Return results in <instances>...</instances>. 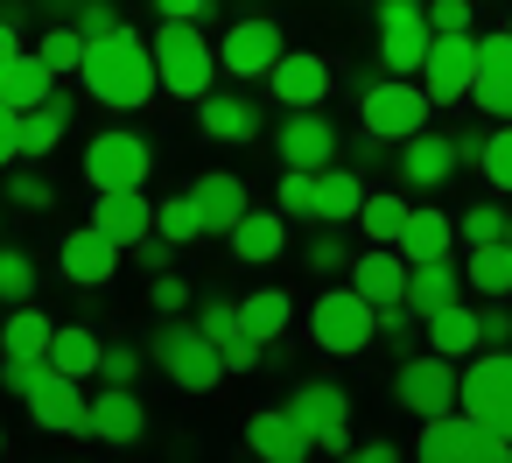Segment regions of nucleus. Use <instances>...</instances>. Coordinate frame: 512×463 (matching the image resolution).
Instances as JSON below:
<instances>
[{"mask_svg":"<svg viewBox=\"0 0 512 463\" xmlns=\"http://www.w3.org/2000/svg\"><path fill=\"white\" fill-rule=\"evenodd\" d=\"M92 225H99L106 239H120V246H141V239L155 232V204H148L141 190H99Z\"/></svg>","mask_w":512,"mask_h":463,"instance_id":"4be33fe9","label":"nucleus"},{"mask_svg":"<svg viewBox=\"0 0 512 463\" xmlns=\"http://www.w3.org/2000/svg\"><path fill=\"white\" fill-rule=\"evenodd\" d=\"M505 239H512V225H505Z\"/></svg>","mask_w":512,"mask_h":463,"instance_id":"e2e57ef3","label":"nucleus"},{"mask_svg":"<svg viewBox=\"0 0 512 463\" xmlns=\"http://www.w3.org/2000/svg\"><path fill=\"white\" fill-rule=\"evenodd\" d=\"M50 92H57V71L43 64V50H36V57L22 50V57L8 64V71H0V99H8L15 113H29V106H43Z\"/></svg>","mask_w":512,"mask_h":463,"instance_id":"c756f323","label":"nucleus"},{"mask_svg":"<svg viewBox=\"0 0 512 463\" xmlns=\"http://www.w3.org/2000/svg\"><path fill=\"white\" fill-rule=\"evenodd\" d=\"M470 22H477L470 0H428V29L435 36H470Z\"/></svg>","mask_w":512,"mask_h":463,"instance_id":"a18cd8bd","label":"nucleus"},{"mask_svg":"<svg viewBox=\"0 0 512 463\" xmlns=\"http://www.w3.org/2000/svg\"><path fill=\"white\" fill-rule=\"evenodd\" d=\"M477 169L491 176V190H512V120H498V134L484 141V162Z\"/></svg>","mask_w":512,"mask_h":463,"instance_id":"a19ab883","label":"nucleus"},{"mask_svg":"<svg viewBox=\"0 0 512 463\" xmlns=\"http://www.w3.org/2000/svg\"><path fill=\"white\" fill-rule=\"evenodd\" d=\"M484 344H512V316L505 309H484Z\"/></svg>","mask_w":512,"mask_h":463,"instance_id":"bf43d9fd","label":"nucleus"},{"mask_svg":"<svg viewBox=\"0 0 512 463\" xmlns=\"http://www.w3.org/2000/svg\"><path fill=\"white\" fill-rule=\"evenodd\" d=\"M22 57V29H15V15H0V71H8Z\"/></svg>","mask_w":512,"mask_h":463,"instance_id":"13d9d810","label":"nucleus"},{"mask_svg":"<svg viewBox=\"0 0 512 463\" xmlns=\"http://www.w3.org/2000/svg\"><path fill=\"white\" fill-rule=\"evenodd\" d=\"M99 358H106V344H99L85 323H57V337H50V365H57V372L92 379V372H99Z\"/></svg>","mask_w":512,"mask_h":463,"instance_id":"72a5a7b5","label":"nucleus"},{"mask_svg":"<svg viewBox=\"0 0 512 463\" xmlns=\"http://www.w3.org/2000/svg\"><path fill=\"white\" fill-rule=\"evenodd\" d=\"M428 50H435L428 0H379V64L393 78H421Z\"/></svg>","mask_w":512,"mask_h":463,"instance_id":"0eeeda50","label":"nucleus"},{"mask_svg":"<svg viewBox=\"0 0 512 463\" xmlns=\"http://www.w3.org/2000/svg\"><path fill=\"white\" fill-rule=\"evenodd\" d=\"M148 169H155V148L141 141V134H99L92 148H85V183L92 190H141L148 183Z\"/></svg>","mask_w":512,"mask_h":463,"instance_id":"9d476101","label":"nucleus"},{"mask_svg":"<svg viewBox=\"0 0 512 463\" xmlns=\"http://www.w3.org/2000/svg\"><path fill=\"white\" fill-rule=\"evenodd\" d=\"M351 456H358V463H393V442H358Z\"/></svg>","mask_w":512,"mask_h":463,"instance_id":"680f3d73","label":"nucleus"},{"mask_svg":"<svg viewBox=\"0 0 512 463\" xmlns=\"http://www.w3.org/2000/svg\"><path fill=\"white\" fill-rule=\"evenodd\" d=\"M141 428H148L141 393H134V386H99V400H92V435L127 449V442H141Z\"/></svg>","mask_w":512,"mask_h":463,"instance_id":"b1692460","label":"nucleus"},{"mask_svg":"<svg viewBox=\"0 0 512 463\" xmlns=\"http://www.w3.org/2000/svg\"><path fill=\"white\" fill-rule=\"evenodd\" d=\"M421 330H428V351H442V358H470V351L484 344V316H477V309H463V302H449V309L421 316Z\"/></svg>","mask_w":512,"mask_h":463,"instance_id":"bb28decb","label":"nucleus"},{"mask_svg":"<svg viewBox=\"0 0 512 463\" xmlns=\"http://www.w3.org/2000/svg\"><path fill=\"white\" fill-rule=\"evenodd\" d=\"M421 85L435 106H463L470 85H477V36H435L428 64H421Z\"/></svg>","mask_w":512,"mask_h":463,"instance_id":"ddd939ff","label":"nucleus"},{"mask_svg":"<svg viewBox=\"0 0 512 463\" xmlns=\"http://www.w3.org/2000/svg\"><path fill=\"white\" fill-rule=\"evenodd\" d=\"M197 127H204L211 141L246 148V141L260 134V106H253L246 92H204V99H197Z\"/></svg>","mask_w":512,"mask_h":463,"instance_id":"412c9836","label":"nucleus"},{"mask_svg":"<svg viewBox=\"0 0 512 463\" xmlns=\"http://www.w3.org/2000/svg\"><path fill=\"white\" fill-rule=\"evenodd\" d=\"M407 211H414V204H400V197H386V190H379V197H365L358 225H365V239H372V246H400V232H407Z\"/></svg>","mask_w":512,"mask_h":463,"instance_id":"4c0bfd02","label":"nucleus"},{"mask_svg":"<svg viewBox=\"0 0 512 463\" xmlns=\"http://www.w3.org/2000/svg\"><path fill=\"white\" fill-rule=\"evenodd\" d=\"M512 456V435L477 421L470 407H449L421 428V463H505Z\"/></svg>","mask_w":512,"mask_h":463,"instance_id":"7ed1b4c3","label":"nucleus"},{"mask_svg":"<svg viewBox=\"0 0 512 463\" xmlns=\"http://www.w3.org/2000/svg\"><path fill=\"white\" fill-rule=\"evenodd\" d=\"M393 393H400V407H407V414L435 421V414L463 407V372H456V358H442V351H428V358H400Z\"/></svg>","mask_w":512,"mask_h":463,"instance_id":"6e6552de","label":"nucleus"},{"mask_svg":"<svg viewBox=\"0 0 512 463\" xmlns=\"http://www.w3.org/2000/svg\"><path fill=\"white\" fill-rule=\"evenodd\" d=\"M155 365L183 386V393H211L232 365H225V344L204 330V323H162L155 330Z\"/></svg>","mask_w":512,"mask_h":463,"instance_id":"f03ea898","label":"nucleus"},{"mask_svg":"<svg viewBox=\"0 0 512 463\" xmlns=\"http://www.w3.org/2000/svg\"><path fill=\"white\" fill-rule=\"evenodd\" d=\"M85 92L99 99V106H113V113H134V106H148L155 99V85H162V71H155V50L134 36V29H113V36H92V50H85Z\"/></svg>","mask_w":512,"mask_h":463,"instance_id":"f257e3e1","label":"nucleus"},{"mask_svg":"<svg viewBox=\"0 0 512 463\" xmlns=\"http://www.w3.org/2000/svg\"><path fill=\"white\" fill-rule=\"evenodd\" d=\"M428 85H407V78H365V92H358V113H365V134H379V141H414L421 127H428Z\"/></svg>","mask_w":512,"mask_h":463,"instance_id":"423d86ee","label":"nucleus"},{"mask_svg":"<svg viewBox=\"0 0 512 463\" xmlns=\"http://www.w3.org/2000/svg\"><path fill=\"white\" fill-rule=\"evenodd\" d=\"M155 8H162V22H204L218 0H155Z\"/></svg>","mask_w":512,"mask_h":463,"instance_id":"4d7b16f0","label":"nucleus"},{"mask_svg":"<svg viewBox=\"0 0 512 463\" xmlns=\"http://www.w3.org/2000/svg\"><path fill=\"white\" fill-rule=\"evenodd\" d=\"M155 232H162V239H176V246L204 239V211H197V190H183V197H162V204H155Z\"/></svg>","mask_w":512,"mask_h":463,"instance_id":"e433bc0d","label":"nucleus"},{"mask_svg":"<svg viewBox=\"0 0 512 463\" xmlns=\"http://www.w3.org/2000/svg\"><path fill=\"white\" fill-rule=\"evenodd\" d=\"M309 337H316V351L351 358V351H365L379 337V302L358 295V288H323L316 309H309Z\"/></svg>","mask_w":512,"mask_h":463,"instance_id":"20e7f679","label":"nucleus"},{"mask_svg":"<svg viewBox=\"0 0 512 463\" xmlns=\"http://www.w3.org/2000/svg\"><path fill=\"white\" fill-rule=\"evenodd\" d=\"M155 71H162V92L204 99L211 92V71H225V64L211 57V43L197 36V22H162L155 29Z\"/></svg>","mask_w":512,"mask_h":463,"instance_id":"39448f33","label":"nucleus"},{"mask_svg":"<svg viewBox=\"0 0 512 463\" xmlns=\"http://www.w3.org/2000/svg\"><path fill=\"white\" fill-rule=\"evenodd\" d=\"M505 225H512V211H498V204H470V211H463V239H470V246L505 239Z\"/></svg>","mask_w":512,"mask_h":463,"instance_id":"c03bdc74","label":"nucleus"},{"mask_svg":"<svg viewBox=\"0 0 512 463\" xmlns=\"http://www.w3.org/2000/svg\"><path fill=\"white\" fill-rule=\"evenodd\" d=\"M309 267H316V274H337V267H351V246L323 225V232H316V246H309Z\"/></svg>","mask_w":512,"mask_h":463,"instance_id":"09e8293b","label":"nucleus"},{"mask_svg":"<svg viewBox=\"0 0 512 463\" xmlns=\"http://www.w3.org/2000/svg\"><path fill=\"white\" fill-rule=\"evenodd\" d=\"M15 155H22V113H15L8 99H0V169H8Z\"/></svg>","mask_w":512,"mask_h":463,"instance_id":"5fc2aeb1","label":"nucleus"},{"mask_svg":"<svg viewBox=\"0 0 512 463\" xmlns=\"http://www.w3.org/2000/svg\"><path fill=\"white\" fill-rule=\"evenodd\" d=\"M288 57V43H281V22H232L225 29V43H218V64L232 71V78H267L274 64Z\"/></svg>","mask_w":512,"mask_h":463,"instance_id":"4468645a","label":"nucleus"},{"mask_svg":"<svg viewBox=\"0 0 512 463\" xmlns=\"http://www.w3.org/2000/svg\"><path fill=\"white\" fill-rule=\"evenodd\" d=\"M8 204H22V211H50V204H57V190H50V176L15 169V176H8Z\"/></svg>","mask_w":512,"mask_h":463,"instance_id":"79ce46f5","label":"nucleus"},{"mask_svg":"<svg viewBox=\"0 0 512 463\" xmlns=\"http://www.w3.org/2000/svg\"><path fill=\"white\" fill-rule=\"evenodd\" d=\"M505 29H512V22H505Z\"/></svg>","mask_w":512,"mask_h":463,"instance_id":"0e129e2a","label":"nucleus"},{"mask_svg":"<svg viewBox=\"0 0 512 463\" xmlns=\"http://www.w3.org/2000/svg\"><path fill=\"white\" fill-rule=\"evenodd\" d=\"M260 351H267V344H260V337H246V330H239V337H232V344H225V365H232V372H253V365H260Z\"/></svg>","mask_w":512,"mask_h":463,"instance_id":"6e6d98bb","label":"nucleus"},{"mask_svg":"<svg viewBox=\"0 0 512 463\" xmlns=\"http://www.w3.org/2000/svg\"><path fill=\"white\" fill-rule=\"evenodd\" d=\"M274 148H281V162L288 169H330L337 162V127L323 120V106H302V113H288L281 120V134H274Z\"/></svg>","mask_w":512,"mask_h":463,"instance_id":"2eb2a0df","label":"nucleus"},{"mask_svg":"<svg viewBox=\"0 0 512 463\" xmlns=\"http://www.w3.org/2000/svg\"><path fill=\"white\" fill-rule=\"evenodd\" d=\"M148 302H155V309H162V316H183V309H190V281H183V274H169V267H162V274H155V281H148Z\"/></svg>","mask_w":512,"mask_h":463,"instance_id":"49530a36","label":"nucleus"},{"mask_svg":"<svg viewBox=\"0 0 512 463\" xmlns=\"http://www.w3.org/2000/svg\"><path fill=\"white\" fill-rule=\"evenodd\" d=\"M246 442H253V456H267V463H302L316 442H309V428L288 414V407H260L253 421H246Z\"/></svg>","mask_w":512,"mask_h":463,"instance_id":"aec40b11","label":"nucleus"},{"mask_svg":"<svg viewBox=\"0 0 512 463\" xmlns=\"http://www.w3.org/2000/svg\"><path fill=\"white\" fill-rule=\"evenodd\" d=\"M463 274H470V288H477V295H491V302H498V295H512V239L470 246V267H463Z\"/></svg>","mask_w":512,"mask_h":463,"instance_id":"c9c22d12","label":"nucleus"},{"mask_svg":"<svg viewBox=\"0 0 512 463\" xmlns=\"http://www.w3.org/2000/svg\"><path fill=\"white\" fill-rule=\"evenodd\" d=\"M85 50H92V36L71 22V29H43V64L57 71V78H78L85 71Z\"/></svg>","mask_w":512,"mask_h":463,"instance_id":"58836bf2","label":"nucleus"},{"mask_svg":"<svg viewBox=\"0 0 512 463\" xmlns=\"http://www.w3.org/2000/svg\"><path fill=\"white\" fill-rule=\"evenodd\" d=\"M99 379H106V386H134V379H141V351H134V344H106Z\"/></svg>","mask_w":512,"mask_h":463,"instance_id":"de8ad7c7","label":"nucleus"},{"mask_svg":"<svg viewBox=\"0 0 512 463\" xmlns=\"http://www.w3.org/2000/svg\"><path fill=\"white\" fill-rule=\"evenodd\" d=\"M43 372H50V358H8V372H0V386H8V393H22V400H29Z\"/></svg>","mask_w":512,"mask_h":463,"instance_id":"3c124183","label":"nucleus"},{"mask_svg":"<svg viewBox=\"0 0 512 463\" xmlns=\"http://www.w3.org/2000/svg\"><path fill=\"white\" fill-rule=\"evenodd\" d=\"M365 197H372V190H365L358 169H337V162H330V169L316 176V218H323V225H351V218L365 211Z\"/></svg>","mask_w":512,"mask_h":463,"instance_id":"cd10ccee","label":"nucleus"},{"mask_svg":"<svg viewBox=\"0 0 512 463\" xmlns=\"http://www.w3.org/2000/svg\"><path fill=\"white\" fill-rule=\"evenodd\" d=\"M463 281H470V274H456L449 260H421V267L407 274V309H414V316H435V309L463 302Z\"/></svg>","mask_w":512,"mask_h":463,"instance_id":"c85d7f7f","label":"nucleus"},{"mask_svg":"<svg viewBox=\"0 0 512 463\" xmlns=\"http://www.w3.org/2000/svg\"><path fill=\"white\" fill-rule=\"evenodd\" d=\"M407 274H414V260H407L400 246H372V253L351 260V288L372 295L379 309H386V302H407Z\"/></svg>","mask_w":512,"mask_h":463,"instance_id":"6ab92c4d","label":"nucleus"},{"mask_svg":"<svg viewBox=\"0 0 512 463\" xmlns=\"http://www.w3.org/2000/svg\"><path fill=\"white\" fill-rule=\"evenodd\" d=\"M288 316H295V302H288L281 288H260V295H246V302H239V330H246V337H260V344H274V337L288 330Z\"/></svg>","mask_w":512,"mask_h":463,"instance_id":"f704fd0d","label":"nucleus"},{"mask_svg":"<svg viewBox=\"0 0 512 463\" xmlns=\"http://www.w3.org/2000/svg\"><path fill=\"white\" fill-rule=\"evenodd\" d=\"M197 323H204L218 344H232V337H239V302H204V316H197Z\"/></svg>","mask_w":512,"mask_h":463,"instance_id":"864d4df0","label":"nucleus"},{"mask_svg":"<svg viewBox=\"0 0 512 463\" xmlns=\"http://www.w3.org/2000/svg\"><path fill=\"white\" fill-rule=\"evenodd\" d=\"M463 407L491 428L512 435V344H491L470 372H463Z\"/></svg>","mask_w":512,"mask_h":463,"instance_id":"9b49d317","label":"nucleus"},{"mask_svg":"<svg viewBox=\"0 0 512 463\" xmlns=\"http://www.w3.org/2000/svg\"><path fill=\"white\" fill-rule=\"evenodd\" d=\"M78 29L85 36H113L120 29V8H113V0H78Z\"/></svg>","mask_w":512,"mask_h":463,"instance_id":"603ef678","label":"nucleus"},{"mask_svg":"<svg viewBox=\"0 0 512 463\" xmlns=\"http://www.w3.org/2000/svg\"><path fill=\"white\" fill-rule=\"evenodd\" d=\"M50 337H57V323L43 309H29V302H15V316L0 323V351L8 358H50Z\"/></svg>","mask_w":512,"mask_h":463,"instance_id":"473e14b6","label":"nucleus"},{"mask_svg":"<svg viewBox=\"0 0 512 463\" xmlns=\"http://www.w3.org/2000/svg\"><path fill=\"white\" fill-rule=\"evenodd\" d=\"M64 134H71V99H64V92H50L43 106L22 113V155H29V162H43Z\"/></svg>","mask_w":512,"mask_h":463,"instance_id":"7c9ffc66","label":"nucleus"},{"mask_svg":"<svg viewBox=\"0 0 512 463\" xmlns=\"http://www.w3.org/2000/svg\"><path fill=\"white\" fill-rule=\"evenodd\" d=\"M36 295V260L22 246H0V302H29Z\"/></svg>","mask_w":512,"mask_h":463,"instance_id":"ea45409f","label":"nucleus"},{"mask_svg":"<svg viewBox=\"0 0 512 463\" xmlns=\"http://www.w3.org/2000/svg\"><path fill=\"white\" fill-rule=\"evenodd\" d=\"M281 246H288V211H246V218L232 225V253H239L246 267L281 260Z\"/></svg>","mask_w":512,"mask_h":463,"instance_id":"a878e982","label":"nucleus"},{"mask_svg":"<svg viewBox=\"0 0 512 463\" xmlns=\"http://www.w3.org/2000/svg\"><path fill=\"white\" fill-rule=\"evenodd\" d=\"M456 169H463L456 141H442V134H428V127H421V134H414V141L400 148V176H407L414 190H442V183H449Z\"/></svg>","mask_w":512,"mask_h":463,"instance_id":"5701e85b","label":"nucleus"},{"mask_svg":"<svg viewBox=\"0 0 512 463\" xmlns=\"http://www.w3.org/2000/svg\"><path fill=\"white\" fill-rule=\"evenodd\" d=\"M484 141H491V134H456V155H463V162H484Z\"/></svg>","mask_w":512,"mask_h":463,"instance_id":"052dcab7","label":"nucleus"},{"mask_svg":"<svg viewBox=\"0 0 512 463\" xmlns=\"http://www.w3.org/2000/svg\"><path fill=\"white\" fill-rule=\"evenodd\" d=\"M190 190H197V211H204V232H225V239H232V225H239V218L253 211V204H246V183H239L232 169H211V176H197Z\"/></svg>","mask_w":512,"mask_h":463,"instance_id":"393cba45","label":"nucleus"},{"mask_svg":"<svg viewBox=\"0 0 512 463\" xmlns=\"http://www.w3.org/2000/svg\"><path fill=\"white\" fill-rule=\"evenodd\" d=\"M267 92H274L288 113L323 106V99H330V64H323V57H309V50H288V57L267 71Z\"/></svg>","mask_w":512,"mask_h":463,"instance_id":"dca6fc26","label":"nucleus"},{"mask_svg":"<svg viewBox=\"0 0 512 463\" xmlns=\"http://www.w3.org/2000/svg\"><path fill=\"white\" fill-rule=\"evenodd\" d=\"M449 239H456V225L435 211V204H421V211H407V232H400V253L421 267V260H449Z\"/></svg>","mask_w":512,"mask_h":463,"instance_id":"2f4dec72","label":"nucleus"},{"mask_svg":"<svg viewBox=\"0 0 512 463\" xmlns=\"http://www.w3.org/2000/svg\"><path fill=\"white\" fill-rule=\"evenodd\" d=\"M470 99L491 120H512V29L505 36H477V85H470Z\"/></svg>","mask_w":512,"mask_h":463,"instance_id":"f3484780","label":"nucleus"},{"mask_svg":"<svg viewBox=\"0 0 512 463\" xmlns=\"http://www.w3.org/2000/svg\"><path fill=\"white\" fill-rule=\"evenodd\" d=\"M281 211L288 218H316V169H288L281 176Z\"/></svg>","mask_w":512,"mask_h":463,"instance_id":"37998d69","label":"nucleus"},{"mask_svg":"<svg viewBox=\"0 0 512 463\" xmlns=\"http://www.w3.org/2000/svg\"><path fill=\"white\" fill-rule=\"evenodd\" d=\"M288 414L309 428V442H316L323 456H351V449H358V442H351V393H344V386L316 379V386H302V393L288 400Z\"/></svg>","mask_w":512,"mask_h":463,"instance_id":"1a4fd4ad","label":"nucleus"},{"mask_svg":"<svg viewBox=\"0 0 512 463\" xmlns=\"http://www.w3.org/2000/svg\"><path fill=\"white\" fill-rule=\"evenodd\" d=\"M120 253H127L120 239H106L99 225H85V232H71V239H64V253H57V260H64V274H71L78 288H106V281L120 274Z\"/></svg>","mask_w":512,"mask_h":463,"instance_id":"a211bd4d","label":"nucleus"},{"mask_svg":"<svg viewBox=\"0 0 512 463\" xmlns=\"http://www.w3.org/2000/svg\"><path fill=\"white\" fill-rule=\"evenodd\" d=\"M29 414H36V428H50V435H92V400H85V379H71V372H57V365L36 379Z\"/></svg>","mask_w":512,"mask_h":463,"instance_id":"f8f14e48","label":"nucleus"},{"mask_svg":"<svg viewBox=\"0 0 512 463\" xmlns=\"http://www.w3.org/2000/svg\"><path fill=\"white\" fill-rule=\"evenodd\" d=\"M379 337H386L393 351H407V344H414V309H407V302H386V309H379Z\"/></svg>","mask_w":512,"mask_h":463,"instance_id":"8fccbe9b","label":"nucleus"}]
</instances>
